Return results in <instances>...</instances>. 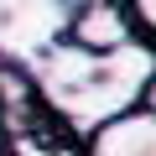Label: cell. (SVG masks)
I'll return each mask as SVG.
<instances>
[{"label":"cell","instance_id":"8","mask_svg":"<svg viewBox=\"0 0 156 156\" xmlns=\"http://www.w3.org/2000/svg\"><path fill=\"white\" fill-rule=\"evenodd\" d=\"M0 140H5V135H0Z\"/></svg>","mask_w":156,"mask_h":156},{"label":"cell","instance_id":"7","mask_svg":"<svg viewBox=\"0 0 156 156\" xmlns=\"http://www.w3.org/2000/svg\"><path fill=\"white\" fill-rule=\"evenodd\" d=\"M146 99H151V104H146V109H156V83H151V94H146Z\"/></svg>","mask_w":156,"mask_h":156},{"label":"cell","instance_id":"5","mask_svg":"<svg viewBox=\"0 0 156 156\" xmlns=\"http://www.w3.org/2000/svg\"><path fill=\"white\" fill-rule=\"evenodd\" d=\"M0 156H73V146H37V140H0Z\"/></svg>","mask_w":156,"mask_h":156},{"label":"cell","instance_id":"4","mask_svg":"<svg viewBox=\"0 0 156 156\" xmlns=\"http://www.w3.org/2000/svg\"><path fill=\"white\" fill-rule=\"evenodd\" d=\"M89 156H156V109H130L94 130Z\"/></svg>","mask_w":156,"mask_h":156},{"label":"cell","instance_id":"3","mask_svg":"<svg viewBox=\"0 0 156 156\" xmlns=\"http://www.w3.org/2000/svg\"><path fill=\"white\" fill-rule=\"evenodd\" d=\"M125 42H135L130 5H115V0H89V5H73L68 47H78V52H120Z\"/></svg>","mask_w":156,"mask_h":156},{"label":"cell","instance_id":"1","mask_svg":"<svg viewBox=\"0 0 156 156\" xmlns=\"http://www.w3.org/2000/svg\"><path fill=\"white\" fill-rule=\"evenodd\" d=\"M26 83L37 89L47 115L62 125V135L89 140L109 120L140 109V99L156 83V47L146 37L125 42L120 52H78L62 42L26 68Z\"/></svg>","mask_w":156,"mask_h":156},{"label":"cell","instance_id":"2","mask_svg":"<svg viewBox=\"0 0 156 156\" xmlns=\"http://www.w3.org/2000/svg\"><path fill=\"white\" fill-rule=\"evenodd\" d=\"M73 5H0V68L26 73L68 42Z\"/></svg>","mask_w":156,"mask_h":156},{"label":"cell","instance_id":"6","mask_svg":"<svg viewBox=\"0 0 156 156\" xmlns=\"http://www.w3.org/2000/svg\"><path fill=\"white\" fill-rule=\"evenodd\" d=\"M130 26H135V37H146V42L156 47V0H140V5H130Z\"/></svg>","mask_w":156,"mask_h":156}]
</instances>
